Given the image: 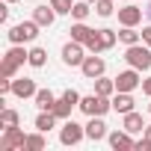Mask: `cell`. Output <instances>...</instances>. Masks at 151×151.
<instances>
[{
  "mask_svg": "<svg viewBox=\"0 0 151 151\" xmlns=\"http://www.w3.org/2000/svg\"><path fill=\"white\" fill-rule=\"evenodd\" d=\"M6 21H9V9H6V6H0V24H6Z\"/></svg>",
  "mask_w": 151,
  "mask_h": 151,
  "instance_id": "35",
  "label": "cell"
},
{
  "mask_svg": "<svg viewBox=\"0 0 151 151\" xmlns=\"http://www.w3.org/2000/svg\"><path fill=\"white\" fill-rule=\"evenodd\" d=\"M56 122H59V119L53 116V110H39V116H36V130H45V133H47V130L56 127Z\"/></svg>",
  "mask_w": 151,
  "mask_h": 151,
  "instance_id": "19",
  "label": "cell"
},
{
  "mask_svg": "<svg viewBox=\"0 0 151 151\" xmlns=\"http://www.w3.org/2000/svg\"><path fill=\"white\" fill-rule=\"evenodd\" d=\"M24 145H27V133L21 127H3L0 151H24Z\"/></svg>",
  "mask_w": 151,
  "mask_h": 151,
  "instance_id": "6",
  "label": "cell"
},
{
  "mask_svg": "<svg viewBox=\"0 0 151 151\" xmlns=\"http://www.w3.org/2000/svg\"><path fill=\"white\" fill-rule=\"evenodd\" d=\"M47 62V50L45 47H30V65L33 68H45Z\"/></svg>",
  "mask_w": 151,
  "mask_h": 151,
  "instance_id": "27",
  "label": "cell"
},
{
  "mask_svg": "<svg viewBox=\"0 0 151 151\" xmlns=\"http://www.w3.org/2000/svg\"><path fill=\"white\" fill-rule=\"evenodd\" d=\"M39 30H42V27L30 18V21H21V24L9 27V33H6V36H9V42H12V45H27V42H36V39H39Z\"/></svg>",
  "mask_w": 151,
  "mask_h": 151,
  "instance_id": "3",
  "label": "cell"
},
{
  "mask_svg": "<svg viewBox=\"0 0 151 151\" xmlns=\"http://www.w3.org/2000/svg\"><path fill=\"white\" fill-rule=\"evenodd\" d=\"M107 124H104V116H89V124H86V139H92V142H101V139H107Z\"/></svg>",
  "mask_w": 151,
  "mask_h": 151,
  "instance_id": "12",
  "label": "cell"
},
{
  "mask_svg": "<svg viewBox=\"0 0 151 151\" xmlns=\"http://www.w3.org/2000/svg\"><path fill=\"white\" fill-rule=\"evenodd\" d=\"M3 59H9L12 65H18V68H21L24 62H30V50H24V45H12V47L6 50V56H3Z\"/></svg>",
  "mask_w": 151,
  "mask_h": 151,
  "instance_id": "18",
  "label": "cell"
},
{
  "mask_svg": "<svg viewBox=\"0 0 151 151\" xmlns=\"http://www.w3.org/2000/svg\"><path fill=\"white\" fill-rule=\"evenodd\" d=\"M98 36H101V45H104V50L116 47V42H119V33H116V30H110V27H101V30H98Z\"/></svg>",
  "mask_w": 151,
  "mask_h": 151,
  "instance_id": "25",
  "label": "cell"
},
{
  "mask_svg": "<svg viewBox=\"0 0 151 151\" xmlns=\"http://www.w3.org/2000/svg\"><path fill=\"white\" fill-rule=\"evenodd\" d=\"M124 62L130 68H139V71H148L151 68V47L148 45H127L124 47Z\"/></svg>",
  "mask_w": 151,
  "mask_h": 151,
  "instance_id": "2",
  "label": "cell"
},
{
  "mask_svg": "<svg viewBox=\"0 0 151 151\" xmlns=\"http://www.w3.org/2000/svg\"><path fill=\"white\" fill-rule=\"evenodd\" d=\"M133 92H116L113 95V110L119 113V116H124V113H130L133 110Z\"/></svg>",
  "mask_w": 151,
  "mask_h": 151,
  "instance_id": "15",
  "label": "cell"
},
{
  "mask_svg": "<svg viewBox=\"0 0 151 151\" xmlns=\"http://www.w3.org/2000/svg\"><path fill=\"white\" fill-rule=\"evenodd\" d=\"M86 53H89V50H86V45L74 42V39L62 45V62H65V65H71V68H80V65H83V59H86Z\"/></svg>",
  "mask_w": 151,
  "mask_h": 151,
  "instance_id": "7",
  "label": "cell"
},
{
  "mask_svg": "<svg viewBox=\"0 0 151 151\" xmlns=\"http://www.w3.org/2000/svg\"><path fill=\"white\" fill-rule=\"evenodd\" d=\"M142 42L151 47V27H142Z\"/></svg>",
  "mask_w": 151,
  "mask_h": 151,
  "instance_id": "33",
  "label": "cell"
},
{
  "mask_svg": "<svg viewBox=\"0 0 151 151\" xmlns=\"http://www.w3.org/2000/svg\"><path fill=\"white\" fill-rule=\"evenodd\" d=\"M92 83H95V92H98V95H107V98L116 95V77L110 80V77H104V74H101V77L92 80Z\"/></svg>",
  "mask_w": 151,
  "mask_h": 151,
  "instance_id": "20",
  "label": "cell"
},
{
  "mask_svg": "<svg viewBox=\"0 0 151 151\" xmlns=\"http://www.w3.org/2000/svg\"><path fill=\"white\" fill-rule=\"evenodd\" d=\"M89 12H92V3H86V0H77V3H74V9H71V18H74V21H86Z\"/></svg>",
  "mask_w": 151,
  "mask_h": 151,
  "instance_id": "26",
  "label": "cell"
},
{
  "mask_svg": "<svg viewBox=\"0 0 151 151\" xmlns=\"http://www.w3.org/2000/svg\"><path fill=\"white\" fill-rule=\"evenodd\" d=\"M145 12H148V18H151V3H148V9H145Z\"/></svg>",
  "mask_w": 151,
  "mask_h": 151,
  "instance_id": "37",
  "label": "cell"
},
{
  "mask_svg": "<svg viewBox=\"0 0 151 151\" xmlns=\"http://www.w3.org/2000/svg\"><path fill=\"white\" fill-rule=\"evenodd\" d=\"M145 136H148V139H151V124H145Z\"/></svg>",
  "mask_w": 151,
  "mask_h": 151,
  "instance_id": "36",
  "label": "cell"
},
{
  "mask_svg": "<svg viewBox=\"0 0 151 151\" xmlns=\"http://www.w3.org/2000/svg\"><path fill=\"white\" fill-rule=\"evenodd\" d=\"M47 139H45V130H36V133H27V145L24 151H45Z\"/></svg>",
  "mask_w": 151,
  "mask_h": 151,
  "instance_id": "23",
  "label": "cell"
},
{
  "mask_svg": "<svg viewBox=\"0 0 151 151\" xmlns=\"http://www.w3.org/2000/svg\"><path fill=\"white\" fill-rule=\"evenodd\" d=\"M86 139V124H77L74 119H65L59 127V142L62 145H80Z\"/></svg>",
  "mask_w": 151,
  "mask_h": 151,
  "instance_id": "5",
  "label": "cell"
},
{
  "mask_svg": "<svg viewBox=\"0 0 151 151\" xmlns=\"http://www.w3.org/2000/svg\"><path fill=\"white\" fill-rule=\"evenodd\" d=\"M33 21L39 24V27H50L53 21H56V9L47 3V6H36L33 9Z\"/></svg>",
  "mask_w": 151,
  "mask_h": 151,
  "instance_id": "14",
  "label": "cell"
},
{
  "mask_svg": "<svg viewBox=\"0 0 151 151\" xmlns=\"http://www.w3.org/2000/svg\"><path fill=\"white\" fill-rule=\"evenodd\" d=\"M119 24L122 27H139L142 24V9L139 6H122L119 9Z\"/></svg>",
  "mask_w": 151,
  "mask_h": 151,
  "instance_id": "13",
  "label": "cell"
},
{
  "mask_svg": "<svg viewBox=\"0 0 151 151\" xmlns=\"http://www.w3.org/2000/svg\"><path fill=\"white\" fill-rule=\"evenodd\" d=\"M142 92L151 98V77H145V80H142Z\"/></svg>",
  "mask_w": 151,
  "mask_h": 151,
  "instance_id": "34",
  "label": "cell"
},
{
  "mask_svg": "<svg viewBox=\"0 0 151 151\" xmlns=\"http://www.w3.org/2000/svg\"><path fill=\"white\" fill-rule=\"evenodd\" d=\"M80 71H83V77H86V80H98L101 74L107 71V62H104L98 53H92V56H86V59H83Z\"/></svg>",
  "mask_w": 151,
  "mask_h": 151,
  "instance_id": "10",
  "label": "cell"
},
{
  "mask_svg": "<svg viewBox=\"0 0 151 151\" xmlns=\"http://www.w3.org/2000/svg\"><path fill=\"white\" fill-rule=\"evenodd\" d=\"M122 127H124L127 133H142V130H145V122H142V116H139L136 110H130V113L122 116Z\"/></svg>",
  "mask_w": 151,
  "mask_h": 151,
  "instance_id": "16",
  "label": "cell"
},
{
  "mask_svg": "<svg viewBox=\"0 0 151 151\" xmlns=\"http://www.w3.org/2000/svg\"><path fill=\"white\" fill-rule=\"evenodd\" d=\"M80 98H83V95H80L77 89H65V92H62V95L56 98V104H53V116H56L59 122L71 119V110L80 104Z\"/></svg>",
  "mask_w": 151,
  "mask_h": 151,
  "instance_id": "4",
  "label": "cell"
},
{
  "mask_svg": "<svg viewBox=\"0 0 151 151\" xmlns=\"http://www.w3.org/2000/svg\"><path fill=\"white\" fill-rule=\"evenodd\" d=\"M148 113H151V104H148Z\"/></svg>",
  "mask_w": 151,
  "mask_h": 151,
  "instance_id": "40",
  "label": "cell"
},
{
  "mask_svg": "<svg viewBox=\"0 0 151 151\" xmlns=\"http://www.w3.org/2000/svg\"><path fill=\"white\" fill-rule=\"evenodd\" d=\"M68 33H71V39H74V42H80V45H86V42L92 39V33H95V30H92V27H86V21H74Z\"/></svg>",
  "mask_w": 151,
  "mask_h": 151,
  "instance_id": "17",
  "label": "cell"
},
{
  "mask_svg": "<svg viewBox=\"0 0 151 151\" xmlns=\"http://www.w3.org/2000/svg\"><path fill=\"white\" fill-rule=\"evenodd\" d=\"M142 86V77H139V68H127V71H119L116 77V92H133Z\"/></svg>",
  "mask_w": 151,
  "mask_h": 151,
  "instance_id": "8",
  "label": "cell"
},
{
  "mask_svg": "<svg viewBox=\"0 0 151 151\" xmlns=\"http://www.w3.org/2000/svg\"><path fill=\"white\" fill-rule=\"evenodd\" d=\"M18 122H21V116H18L12 107H3V110H0V127H18Z\"/></svg>",
  "mask_w": 151,
  "mask_h": 151,
  "instance_id": "24",
  "label": "cell"
},
{
  "mask_svg": "<svg viewBox=\"0 0 151 151\" xmlns=\"http://www.w3.org/2000/svg\"><path fill=\"white\" fill-rule=\"evenodd\" d=\"M119 42H122L124 47H127V45H139V42H142V33H139L136 27H122V30H119Z\"/></svg>",
  "mask_w": 151,
  "mask_h": 151,
  "instance_id": "21",
  "label": "cell"
},
{
  "mask_svg": "<svg viewBox=\"0 0 151 151\" xmlns=\"http://www.w3.org/2000/svg\"><path fill=\"white\" fill-rule=\"evenodd\" d=\"M6 3H18V0H6Z\"/></svg>",
  "mask_w": 151,
  "mask_h": 151,
  "instance_id": "39",
  "label": "cell"
},
{
  "mask_svg": "<svg viewBox=\"0 0 151 151\" xmlns=\"http://www.w3.org/2000/svg\"><path fill=\"white\" fill-rule=\"evenodd\" d=\"M36 92H39L36 80H30V77H15V80H12V95H15V98L27 101V98H36Z\"/></svg>",
  "mask_w": 151,
  "mask_h": 151,
  "instance_id": "11",
  "label": "cell"
},
{
  "mask_svg": "<svg viewBox=\"0 0 151 151\" xmlns=\"http://www.w3.org/2000/svg\"><path fill=\"white\" fill-rule=\"evenodd\" d=\"M133 151H151V139H148V136H142V139H136V145H133Z\"/></svg>",
  "mask_w": 151,
  "mask_h": 151,
  "instance_id": "32",
  "label": "cell"
},
{
  "mask_svg": "<svg viewBox=\"0 0 151 151\" xmlns=\"http://www.w3.org/2000/svg\"><path fill=\"white\" fill-rule=\"evenodd\" d=\"M107 142H110V148H113V151H133V145H136L133 133H127L124 127H122V130L107 133Z\"/></svg>",
  "mask_w": 151,
  "mask_h": 151,
  "instance_id": "9",
  "label": "cell"
},
{
  "mask_svg": "<svg viewBox=\"0 0 151 151\" xmlns=\"http://www.w3.org/2000/svg\"><path fill=\"white\" fill-rule=\"evenodd\" d=\"M86 50H89V53H101V50H104V45H101V36H98V30H95V33H92V39L86 42Z\"/></svg>",
  "mask_w": 151,
  "mask_h": 151,
  "instance_id": "31",
  "label": "cell"
},
{
  "mask_svg": "<svg viewBox=\"0 0 151 151\" xmlns=\"http://www.w3.org/2000/svg\"><path fill=\"white\" fill-rule=\"evenodd\" d=\"M86 3H92V6H95V3H98V0H86Z\"/></svg>",
  "mask_w": 151,
  "mask_h": 151,
  "instance_id": "38",
  "label": "cell"
},
{
  "mask_svg": "<svg viewBox=\"0 0 151 151\" xmlns=\"http://www.w3.org/2000/svg\"><path fill=\"white\" fill-rule=\"evenodd\" d=\"M33 101H36V107H39V110H53V104H56V95H53L50 89H39Z\"/></svg>",
  "mask_w": 151,
  "mask_h": 151,
  "instance_id": "22",
  "label": "cell"
},
{
  "mask_svg": "<svg viewBox=\"0 0 151 151\" xmlns=\"http://www.w3.org/2000/svg\"><path fill=\"white\" fill-rule=\"evenodd\" d=\"M0 77H18V65H12L9 59L0 62Z\"/></svg>",
  "mask_w": 151,
  "mask_h": 151,
  "instance_id": "30",
  "label": "cell"
},
{
  "mask_svg": "<svg viewBox=\"0 0 151 151\" xmlns=\"http://www.w3.org/2000/svg\"><path fill=\"white\" fill-rule=\"evenodd\" d=\"M77 110L80 113H86V116H107L110 110H113V98H107V95H83L80 98V104H77Z\"/></svg>",
  "mask_w": 151,
  "mask_h": 151,
  "instance_id": "1",
  "label": "cell"
},
{
  "mask_svg": "<svg viewBox=\"0 0 151 151\" xmlns=\"http://www.w3.org/2000/svg\"><path fill=\"white\" fill-rule=\"evenodd\" d=\"M50 6L56 9V15H71V9H74V0H50Z\"/></svg>",
  "mask_w": 151,
  "mask_h": 151,
  "instance_id": "29",
  "label": "cell"
},
{
  "mask_svg": "<svg viewBox=\"0 0 151 151\" xmlns=\"http://www.w3.org/2000/svg\"><path fill=\"white\" fill-rule=\"evenodd\" d=\"M95 12H98L101 18H110V15L116 12V0H98V3H95Z\"/></svg>",
  "mask_w": 151,
  "mask_h": 151,
  "instance_id": "28",
  "label": "cell"
}]
</instances>
